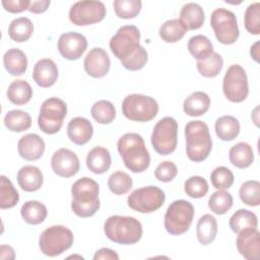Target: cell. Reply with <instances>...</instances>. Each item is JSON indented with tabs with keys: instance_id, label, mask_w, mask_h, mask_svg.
Masks as SVG:
<instances>
[{
	"instance_id": "obj_1",
	"label": "cell",
	"mask_w": 260,
	"mask_h": 260,
	"mask_svg": "<svg viewBox=\"0 0 260 260\" xmlns=\"http://www.w3.org/2000/svg\"><path fill=\"white\" fill-rule=\"evenodd\" d=\"M140 31L135 25H123L110 40V49L122 65L131 71L140 70L147 62L146 50L140 46Z\"/></svg>"
},
{
	"instance_id": "obj_2",
	"label": "cell",
	"mask_w": 260,
	"mask_h": 260,
	"mask_svg": "<svg viewBox=\"0 0 260 260\" xmlns=\"http://www.w3.org/2000/svg\"><path fill=\"white\" fill-rule=\"evenodd\" d=\"M118 152L124 165L133 173H142L150 165V155L145 142L138 133H126L117 142Z\"/></svg>"
},
{
	"instance_id": "obj_3",
	"label": "cell",
	"mask_w": 260,
	"mask_h": 260,
	"mask_svg": "<svg viewBox=\"0 0 260 260\" xmlns=\"http://www.w3.org/2000/svg\"><path fill=\"white\" fill-rule=\"evenodd\" d=\"M100 186L91 178L83 177L71 187V209L79 217L92 216L101 206L99 199Z\"/></svg>"
},
{
	"instance_id": "obj_4",
	"label": "cell",
	"mask_w": 260,
	"mask_h": 260,
	"mask_svg": "<svg viewBox=\"0 0 260 260\" xmlns=\"http://www.w3.org/2000/svg\"><path fill=\"white\" fill-rule=\"evenodd\" d=\"M186 153L190 160L199 162L206 159L212 149V139L206 123L194 120L185 126Z\"/></svg>"
},
{
	"instance_id": "obj_5",
	"label": "cell",
	"mask_w": 260,
	"mask_h": 260,
	"mask_svg": "<svg viewBox=\"0 0 260 260\" xmlns=\"http://www.w3.org/2000/svg\"><path fill=\"white\" fill-rule=\"evenodd\" d=\"M104 232L109 240L121 245H134L142 237L141 222L132 216L112 215L104 223Z\"/></svg>"
},
{
	"instance_id": "obj_6",
	"label": "cell",
	"mask_w": 260,
	"mask_h": 260,
	"mask_svg": "<svg viewBox=\"0 0 260 260\" xmlns=\"http://www.w3.org/2000/svg\"><path fill=\"white\" fill-rule=\"evenodd\" d=\"M74 241L73 233L64 225H52L40 236L41 252L49 257H56L71 248Z\"/></svg>"
},
{
	"instance_id": "obj_7",
	"label": "cell",
	"mask_w": 260,
	"mask_h": 260,
	"mask_svg": "<svg viewBox=\"0 0 260 260\" xmlns=\"http://www.w3.org/2000/svg\"><path fill=\"white\" fill-rule=\"evenodd\" d=\"M194 207L191 202L180 199L170 204L165 214V229L173 236L185 234L193 220Z\"/></svg>"
},
{
	"instance_id": "obj_8",
	"label": "cell",
	"mask_w": 260,
	"mask_h": 260,
	"mask_svg": "<svg viewBox=\"0 0 260 260\" xmlns=\"http://www.w3.org/2000/svg\"><path fill=\"white\" fill-rule=\"evenodd\" d=\"M157 102L148 95L132 93L122 102V113L131 121L148 122L157 115Z\"/></svg>"
},
{
	"instance_id": "obj_9",
	"label": "cell",
	"mask_w": 260,
	"mask_h": 260,
	"mask_svg": "<svg viewBox=\"0 0 260 260\" xmlns=\"http://www.w3.org/2000/svg\"><path fill=\"white\" fill-rule=\"evenodd\" d=\"M66 115V103L59 98H49L41 106L38 117L39 128L46 134H55L62 128Z\"/></svg>"
},
{
	"instance_id": "obj_10",
	"label": "cell",
	"mask_w": 260,
	"mask_h": 260,
	"mask_svg": "<svg viewBox=\"0 0 260 260\" xmlns=\"http://www.w3.org/2000/svg\"><path fill=\"white\" fill-rule=\"evenodd\" d=\"M153 149L160 155H168L175 151L178 143V123L172 117L160 119L153 127L151 134Z\"/></svg>"
},
{
	"instance_id": "obj_11",
	"label": "cell",
	"mask_w": 260,
	"mask_h": 260,
	"mask_svg": "<svg viewBox=\"0 0 260 260\" xmlns=\"http://www.w3.org/2000/svg\"><path fill=\"white\" fill-rule=\"evenodd\" d=\"M210 25L217 41L223 45H232L239 38V26L236 15L225 8H216L210 16Z\"/></svg>"
},
{
	"instance_id": "obj_12",
	"label": "cell",
	"mask_w": 260,
	"mask_h": 260,
	"mask_svg": "<svg viewBox=\"0 0 260 260\" xmlns=\"http://www.w3.org/2000/svg\"><path fill=\"white\" fill-rule=\"evenodd\" d=\"M166 200L165 192L156 186H146L134 190L127 198L128 206L140 213H151L159 209Z\"/></svg>"
},
{
	"instance_id": "obj_13",
	"label": "cell",
	"mask_w": 260,
	"mask_h": 260,
	"mask_svg": "<svg viewBox=\"0 0 260 260\" xmlns=\"http://www.w3.org/2000/svg\"><path fill=\"white\" fill-rule=\"evenodd\" d=\"M224 96L233 103L244 102L249 94L248 77L245 69L239 64L231 65L222 80Z\"/></svg>"
},
{
	"instance_id": "obj_14",
	"label": "cell",
	"mask_w": 260,
	"mask_h": 260,
	"mask_svg": "<svg viewBox=\"0 0 260 260\" xmlns=\"http://www.w3.org/2000/svg\"><path fill=\"white\" fill-rule=\"evenodd\" d=\"M107 13L105 4L96 0L75 2L69 10L70 21L79 26L89 25L102 21Z\"/></svg>"
},
{
	"instance_id": "obj_15",
	"label": "cell",
	"mask_w": 260,
	"mask_h": 260,
	"mask_svg": "<svg viewBox=\"0 0 260 260\" xmlns=\"http://www.w3.org/2000/svg\"><path fill=\"white\" fill-rule=\"evenodd\" d=\"M87 48L86 38L75 31L62 34L58 40V51L67 60H77Z\"/></svg>"
},
{
	"instance_id": "obj_16",
	"label": "cell",
	"mask_w": 260,
	"mask_h": 260,
	"mask_svg": "<svg viewBox=\"0 0 260 260\" xmlns=\"http://www.w3.org/2000/svg\"><path fill=\"white\" fill-rule=\"evenodd\" d=\"M53 172L63 178H70L79 171L80 164L78 156L68 148H60L54 152L51 158Z\"/></svg>"
},
{
	"instance_id": "obj_17",
	"label": "cell",
	"mask_w": 260,
	"mask_h": 260,
	"mask_svg": "<svg viewBox=\"0 0 260 260\" xmlns=\"http://www.w3.org/2000/svg\"><path fill=\"white\" fill-rule=\"evenodd\" d=\"M237 249L248 260H258L260 257V234L257 228L242 230L238 233Z\"/></svg>"
},
{
	"instance_id": "obj_18",
	"label": "cell",
	"mask_w": 260,
	"mask_h": 260,
	"mask_svg": "<svg viewBox=\"0 0 260 260\" xmlns=\"http://www.w3.org/2000/svg\"><path fill=\"white\" fill-rule=\"evenodd\" d=\"M83 65L85 72L89 76L94 78H102L109 72L111 60L104 49L93 48L86 54Z\"/></svg>"
},
{
	"instance_id": "obj_19",
	"label": "cell",
	"mask_w": 260,
	"mask_h": 260,
	"mask_svg": "<svg viewBox=\"0 0 260 260\" xmlns=\"http://www.w3.org/2000/svg\"><path fill=\"white\" fill-rule=\"evenodd\" d=\"M17 150L18 154L25 160H37L44 154L45 142L38 134L28 133L18 140Z\"/></svg>"
},
{
	"instance_id": "obj_20",
	"label": "cell",
	"mask_w": 260,
	"mask_h": 260,
	"mask_svg": "<svg viewBox=\"0 0 260 260\" xmlns=\"http://www.w3.org/2000/svg\"><path fill=\"white\" fill-rule=\"evenodd\" d=\"M32 78L41 87H50L55 84L58 78V67L51 59L39 60L32 70Z\"/></svg>"
},
{
	"instance_id": "obj_21",
	"label": "cell",
	"mask_w": 260,
	"mask_h": 260,
	"mask_svg": "<svg viewBox=\"0 0 260 260\" xmlns=\"http://www.w3.org/2000/svg\"><path fill=\"white\" fill-rule=\"evenodd\" d=\"M93 134L92 124L83 117H75L67 125V135L70 141L77 145L87 143Z\"/></svg>"
},
{
	"instance_id": "obj_22",
	"label": "cell",
	"mask_w": 260,
	"mask_h": 260,
	"mask_svg": "<svg viewBox=\"0 0 260 260\" xmlns=\"http://www.w3.org/2000/svg\"><path fill=\"white\" fill-rule=\"evenodd\" d=\"M17 183L19 187L26 192L38 191L44 181L41 170L35 166H24L17 173Z\"/></svg>"
},
{
	"instance_id": "obj_23",
	"label": "cell",
	"mask_w": 260,
	"mask_h": 260,
	"mask_svg": "<svg viewBox=\"0 0 260 260\" xmlns=\"http://www.w3.org/2000/svg\"><path fill=\"white\" fill-rule=\"evenodd\" d=\"M85 162L88 170L93 174H104L111 167L112 158L110 151L103 146H95L87 153Z\"/></svg>"
},
{
	"instance_id": "obj_24",
	"label": "cell",
	"mask_w": 260,
	"mask_h": 260,
	"mask_svg": "<svg viewBox=\"0 0 260 260\" xmlns=\"http://www.w3.org/2000/svg\"><path fill=\"white\" fill-rule=\"evenodd\" d=\"M180 21L184 24L187 30L200 28L204 23V11L197 3H186L180 11Z\"/></svg>"
},
{
	"instance_id": "obj_25",
	"label": "cell",
	"mask_w": 260,
	"mask_h": 260,
	"mask_svg": "<svg viewBox=\"0 0 260 260\" xmlns=\"http://www.w3.org/2000/svg\"><path fill=\"white\" fill-rule=\"evenodd\" d=\"M210 107V98L204 91H194L186 98L183 104V110L186 115L198 117L204 115Z\"/></svg>"
},
{
	"instance_id": "obj_26",
	"label": "cell",
	"mask_w": 260,
	"mask_h": 260,
	"mask_svg": "<svg viewBox=\"0 0 260 260\" xmlns=\"http://www.w3.org/2000/svg\"><path fill=\"white\" fill-rule=\"evenodd\" d=\"M3 64L8 73L14 76H19L27 69V58L21 50L12 48L6 51L3 55Z\"/></svg>"
},
{
	"instance_id": "obj_27",
	"label": "cell",
	"mask_w": 260,
	"mask_h": 260,
	"mask_svg": "<svg viewBox=\"0 0 260 260\" xmlns=\"http://www.w3.org/2000/svg\"><path fill=\"white\" fill-rule=\"evenodd\" d=\"M217 234V221L216 218L211 214L202 215L196 226V236L197 240L201 245L211 244Z\"/></svg>"
},
{
	"instance_id": "obj_28",
	"label": "cell",
	"mask_w": 260,
	"mask_h": 260,
	"mask_svg": "<svg viewBox=\"0 0 260 260\" xmlns=\"http://www.w3.org/2000/svg\"><path fill=\"white\" fill-rule=\"evenodd\" d=\"M230 161L238 169H246L254 161L252 146L247 142H238L229 151Z\"/></svg>"
},
{
	"instance_id": "obj_29",
	"label": "cell",
	"mask_w": 260,
	"mask_h": 260,
	"mask_svg": "<svg viewBox=\"0 0 260 260\" xmlns=\"http://www.w3.org/2000/svg\"><path fill=\"white\" fill-rule=\"evenodd\" d=\"M217 137L223 141L234 140L240 133V122L233 116L225 115L219 117L214 124Z\"/></svg>"
},
{
	"instance_id": "obj_30",
	"label": "cell",
	"mask_w": 260,
	"mask_h": 260,
	"mask_svg": "<svg viewBox=\"0 0 260 260\" xmlns=\"http://www.w3.org/2000/svg\"><path fill=\"white\" fill-rule=\"evenodd\" d=\"M6 94L12 104L22 106L30 101L32 96V89L27 81L23 79H16L9 84Z\"/></svg>"
},
{
	"instance_id": "obj_31",
	"label": "cell",
	"mask_w": 260,
	"mask_h": 260,
	"mask_svg": "<svg viewBox=\"0 0 260 260\" xmlns=\"http://www.w3.org/2000/svg\"><path fill=\"white\" fill-rule=\"evenodd\" d=\"M21 217L28 224H40L42 223L48 214L47 207L38 200H29L24 202L20 209Z\"/></svg>"
},
{
	"instance_id": "obj_32",
	"label": "cell",
	"mask_w": 260,
	"mask_h": 260,
	"mask_svg": "<svg viewBox=\"0 0 260 260\" xmlns=\"http://www.w3.org/2000/svg\"><path fill=\"white\" fill-rule=\"evenodd\" d=\"M34 32V24L27 17H18L13 19L8 26L10 39L17 43L27 41Z\"/></svg>"
},
{
	"instance_id": "obj_33",
	"label": "cell",
	"mask_w": 260,
	"mask_h": 260,
	"mask_svg": "<svg viewBox=\"0 0 260 260\" xmlns=\"http://www.w3.org/2000/svg\"><path fill=\"white\" fill-rule=\"evenodd\" d=\"M188 51L197 61H200L208 58L213 53V45L207 37L197 35L189 39Z\"/></svg>"
},
{
	"instance_id": "obj_34",
	"label": "cell",
	"mask_w": 260,
	"mask_h": 260,
	"mask_svg": "<svg viewBox=\"0 0 260 260\" xmlns=\"http://www.w3.org/2000/svg\"><path fill=\"white\" fill-rule=\"evenodd\" d=\"M4 125L12 132H22L31 126V118L24 111L11 110L4 117Z\"/></svg>"
},
{
	"instance_id": "obj_35",
	"label": "cell",
	"mask_w": 260,
	"mask_h": 260,
	"mask_svg": "<svg viewBox=\"0 0 260 260\" xmlns=\"http://www.w3.org/2000/svg\"><path fill=\"white\" fill-rule=\"evenodd\" d=\"M229 224L231 230L238 234L245 229L257 228L258 219L254 212L248 209H239L231 216Z\"/></svg>"
},
{
	"instance_id": "obj_36",
	"label": "cell",
	"mask_w": 260,
	"mask_h": 260,
	"mask_svg": "<svg viewBox=\"0 0 260 260\" xmlns=\"http://www.w3.org/2000/svg\"><path fill=\"white\" fill-rule=\"evenodd\" d=\"M187 29L180 19H170L159 27V37L166 43H176L180 41L186 34Z\"/></svg>"
},
{
	"instance_id": "obj_37",
	"label": "cell",
	"mask_w": 260,
	"mask_h": 260,
	"mask_svg": "<svg viewBox=\"0 0 260 260\" xmlns=\"http://www.w3.org/2000/svg\"><path fill=\"white\" fill-rule=\"evenodd\" d=\"M223 66L222 57L218 54L213 52L208 58L204 60L197 61L196 67L198 72L204 77H215L219 74Z\"/></svg>"
},
{
	"instance_id": "obj_38",
	"label": "cell",
	"mask_w": 260,
	"mask_h": 260,
	"mask_svg": "<svg viewBox=\"0 0 260 260\" xmlns=\"http://www.w3.org/2000/svg\"><path fill=\"white\" fill-rule=\"evenodd\" d=\"M91 117L100 124H109L116 117V110L110 101L101 100L95 102L90 109Z\"/></svg>"
},
{
	"instance_id": "obj_39",
	"label": "cell",
	"mask_w": 260,
	"mask_h": 260,
	"mask_svg": "<svg viewBox=\"0 0 260 260\" xmlns=\"http://www.w3.org/2000/svg\"><path fill=\"white\" fill-rule=\"evenodd\" d=\"M233 206V196L225 190H217L208 199V207L215 214H224Z\"/></svg>"
},
{
	"instance_id": "obj_40",
	"label": "cell",
	"mask_w": 260,
	"mask_h": 260,
	"mask_svg": "<svg viewBox=\"0 0 260 260\" xmlns=\"http://www.w3.org/2000/svg\"><path fill=\"white\" fill-rule=\"evenodd\" d=\"M19 201V195L11 181L4 175L1 176L0 187V207L7 209L15 206Z\"/></svg>"
},
{
	"instance_id": "obj_41",
	"label": "cell",
	"mask_w": 260,
	"mask_h": 260,
	"mask_svg": "<svg viewBox=\"0 0 260 260\" xmlns=\"http://www.w3.org/2000/svg\"><path fill=\"white\" fill-rule=\"evenodd\" d=\"M240 199L249 206L260 204V183L256 180H249L243 183L239 190Z\"/></svg>"
},
{
	"instance_id": "obj_42",
	"label": "cell",
	"mask_w": 260,
	"mask_h": 260,
	"mask_svg": "<svg viewBox=\"0 0 260 260\" xmlns=\"http://www.w3.org/2000/svg\"><path fill=\"white\" fill-rule=\"evenodd\" d=\"M132 178L122 171L113 173L108 179V187L115 195H123L127 193L132 188Z\"/></svg>"
},
{
	"instance_id": "obj_43",
	"label": "cell",
	"mask_w": 260,
	"mask_h": 260,
	"mask_svg": "<svg viewBox=\"0 0 260 260\" xmlns=\"http://www.w3.org/2000/svg\"><path fill=\"white\" fill-rule=\"evenodd\" d=\"M114 10L120 18H134L141 10L142 2L140 0H115Z\"/></svg>"
},
{
	"instance_id": "obj_44",
	"label": "cell",
	"mask_w": 260,
	"mask_h": 260,
	"mask_svg": "<svg viewBox=\"0 0 260 260\" xmlns=\"http://www.w3.org/2000/svg\"><path fill=\"white\" fill-rule=\"evenodd\" d=\"M208 183L201 176H192L184 183L185 193L192 198L204 197L208 192Z\"/></svg>"
},
{
	"instance_id": "obj_45",
	"label": "cell",
	"mask_w": 260,
	"mask_h": 260,
	"mask_svg": "<svg viewBox=\"0 0 260 260\" xmlns=\"http://www.w3.org/2000/svg\"><path fill=\"white\" fill-rule=\"evenodd\" d=\"M210 181L217 190H225L234 184V174L226 167H217L212 171Z\"/></svg>"
},
{
	"instance_id": "obj_46",
	"label": "cell",
	"mask_w": 260,
	"mask_h": 260,
	"mask_svg": "<svg viewBox=\"0 0 260 260\" xmlns=\"http://www.w3.org/2000/svg\"><path fill=\"white\" fill-rule=\"evenodd\" d=\"M244 24L246 29L252 35L260 34V3L250 4L245 11Z\"/></svg>"
},
{
	"instance_id": "obj_47",
	"label": "cell",
	"mask_w": 260,
	"mask_h": 260,
	"mask_svg": "<svg viewBox=\"0 0 260 260\" xmlns=\"http://www.w3.org/2000/svg\"><path fill=\"white\" fill-rule=\"evenodd\" d=\"M177 174H178L177 166L171 160H166V161L160 162L154 171L155 178L158 181L164 182V183L173 181L176 178Z\"/></svg>"
},
{
	"instance_id": "obj_48",
	"label": "cell",
	"mask_w": 260,
	"mask_h": 260,
	"mask_svg": "<svg viewBox=\"0 0 260 260\" xmlns=\"http://www.w3.org/2000/svg\"><path fill=\"white\" fill-rule=\"evenodd\" d=\"M30 1L28 0H2V6L4 9L11 13H19L24 10H28Z\"/></svg>"
},
{
	"instance_id": "obj_49",
	"label": "cell",
	"mask_w": 260,
	"mask_h": 260,
	"mask_svg": "<svg viewBox=\"0 0 260 260\" xmlns=\"http://www.w3.org/2000/svg\"><path fill=\"white\" fill-rule=\"evenodd\" d=\"M50 3L51 2L49 0H37V1L32 0V1H30L28 11L31 13H36V14L43 13L49 8Z\"/></svg>"
},
{
	"instance_id": "obj_50",
	"label": "cell",
	"mask_w": 260,
	"mask_h": 260,
	"mask_svg": "<svg viewBox=\"0 0 260 260\" xmlns=\"http://www.w3.org/2000/svg\"><path fill=\"white\" fill-rule=\"evenodd\" d=\"M93 259L94 260H100V259L118 260L119 256L115 251H113L109 248H102L95 252V254L93 255Z\"/></svg>"
},
{
	"instance_id": "obj_51",
	"label": "cell",
	"mask_w": 260,
	"mask_h": 260,
	"mask_svg": "<svg viewBox=\"0 0 260 260\" xmlns=\"http://www.w3.org/2000/svg\"><path fill=\"white\" fill-rule=\"evenodd\" d=\"M14 250L10 246L2 245L0 247V258L1 259H14Z\"/></svg>"
},
{
	"instance_id": "obj_52",
	"label": "cell",
	"mask_w": 260,
	"mask_h": 260,
	"mask_svg": "<svg viewBox=\"0 0 260 260\" xmlns=\"http://www.w3.org/2000/svg\"><path fill=\"white\" fill-rule=\"evenodd\" d=\"M250 54H251V57H252L256 62H259V41H257L256 43H254V45L251 47Z\"/></svg>"
}]
</instances>
